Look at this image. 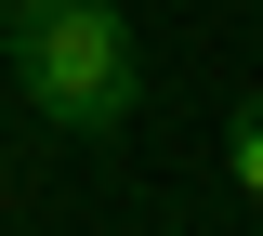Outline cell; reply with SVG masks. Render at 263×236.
Returning <instances> with one entry per match:
<instances>
[{
	"label": "cell",
	"instance_id": "cell-2",
	"mask_svg": "<svg viewBox=\"0 0 263 236\" xmlns=\"http://www.w3.org/2000/svg\"><path fill=\"white\" fill-rule=\"evenodd\" d=\"M224 184H237V197H263V92L224 118Z\"/></svg>",
	"mask_w": 263,
	"mask_h": 236
},
{
	"label": "cell",
	"instance_id": "cell-1",
	"mask_svg": "<svg viewBox=\"0 0 263 236\" xmlns=\"http://www.w3.org/2000/svg\"><path fill=\"white\" fill-rule=\"evenodd\" d=\"M13 92H27L53 132H119L132 92H145L119 0H53V13H27V27H13Z\"/></svg>",
	"mask_w": 263,
	"mask_h": 236
},
{
	"label": "cell",
	"instance_id": "cell-3",
	"mask_svg": "<svg viewBox=\"0 0 263 236\" xmlns=\"http://www.w3.org/2000/svg\"><path fill=\"white\" fill-rule=\"evenodd\" d=\"M0 66H13V0H0Z\"/></svg>",
	"mask_w": 263,
	"mask_h": 236
},
{
	"label": "cell",
	"instance_id": "cell-4",
	"mask_svg": "<svg viewBox=\"0 0 263 236\" xmlns=\"http://www.w3.org/2000/svg\"><path fill=\"white\" fill-rule=\"evenodd\" d=\"M27 13H53V0H13V27H27Z\"/></svg>",
	"mask_w": 263,
	"mask_h": 236
}]
</instances>
